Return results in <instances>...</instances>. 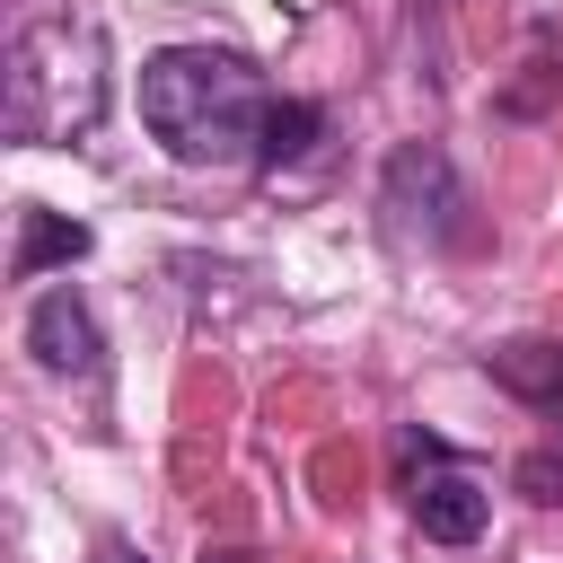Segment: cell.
<instances>
[{
  "instance_id": "1",
  "label": "cell",
  "mask_w": 563,
  "mask_h": 563,
  "mask_svg": "<svg viewBox=\"0 0 563 563\" xmlns=\"http://www.w3.org/2000/svg\"><path fill=\"white\" fill-rule=\"evenodd\" d=\"M264 114H273V88L229 44H167V53L141 62V123L185 167H238V158H255Z\"/></svg>"
},
{
  "instance_id": "2",
  "label": "cell",
  "mask_w": 563,
  "mask_h": 563,
  "mask_svg": "<svg viewBox=\"0 0 563 563\" xmlns=\"http://www.w3.org/2000/svg\"><path fill=\"white\" fill-rule=\"evenodd\" d=\"M106 97H114L106 35L70 9L18 0L9 62H0V132L26 150H62V141H88L106 123Z\"/></svg>"
},
{
  "instance_id": "3",
  "label": "cell",
  "mask_w": 563,
  "mask_h": 563,
  "mask_svg": "<svg viewBox=\"0 0 563 563\" xmlns=\"http://www.w3.org/2000/svg\"><path fill=\"white\" fill-rule=\"evenodd\" d=\"M405 510L431 545H475L484 519H493V493L431 440V431H405Z\"/></svg>"
},
{
  "instance_id": "4",
  "label": "cell",
  "mask_w": 563,
  "mask_h": 563,
  "mask_svg": "<svg viewBox=\"0 0 563 563\" xmlns=\"http://www.w3.org/2000/svg\"><path fill=\"white\" fill-rule=\"evenodd\" d=\"M378 211H387V229H396V238L449 246V238H457V211H466L449 150H440V141H405V150L387 158V176H378Z\"/></svg>"
},
{
  "instance_id": "5",
  "label": "cell",
  "mask_w": 563,
  "mask_h": 563,
  "mask_svg": "<svg viewBox=\"0 0 563 563\" xmlns=\"http://www.w3.org/2000/svg\"><path fill=\"white\" fill-rule=\"evenodd\" d=\"M26 352H35L53 378H97L106 334H97V317H88L79 290H44V299L26 308Z\"/></svg>"
},
{
  "instance_id": "6",
  "label": "cell",
  "mask_w": 563,
  "mask_h": 563,
  "mask_svg": "<svg viewBox=\"0 0 563 563\" xmlns=\"http://www.w3.org/2000/svg\"><path fill=\"white\" fill-rule=\"evenodd\" d=\"M88 246H97L88 220H62V211L26 202V211H18V246H9V282H44L53 264H79Z\"/></svg>"
},
{
  "instance_id": "7",
  "label": "cell",
  "mask_w": 563,
  "mask_h": 563,
  "mask_svg": "<svg viewBox=\"0 0 563 563\" xmlns=\"http://www.w3.org/2000/svg\"><path fill=\"white\" fill-rule=\"evenodd\" d=\"M484 369H493L510 396H528V405H554V413H563V343H545V334H519V343L484 352Z\"/></svg>"
},
{
  "instance_id": "8",
  "label": "cell",
  "mask_w": 563,
  "mask_h": 563,
  "mask_svg": "<svg viewBox=\"0 0 563 563\" xmlns=\"http://www.w3.org/2000/svg\"><path fill=\"white\" fill-rule=\"evenodd\" d=\"M317 132H325V114H317L308 97H273L264 141H255V167H290V158H308V150H317Z\"/></svg>"
},
{
  "instance_id": "9",
  "label": "cell",
  "mask_w": 563,
  "mask_h": 563,
  "mask_svg": "<svg viewBox=\"0 0 563 563\" xmlns=\"http://www.w3.org/2000/svg\"><path fill=\"white\" fill-rule=\"evenodd\" d=\"M519 493H528V501H563V457H554V449L519 457Z\"/></svg>"
},
{
  "instance_id": "10",
  "label": "cell",
  "mask_w": 563,
  "mask_h": 563,
  "mask_svg": "<svg viewBox=\"0 0 563 563\" xmlns=\"http://www.w3.org/2000/svg\"><path fill=\"white\" fill-rule=\"evenodd\" d=\"M97 563H150V554H141L132 537H106V554H97Z\"/></svg>"
},
{
  "instance_id": "11",
  "label": "cell",
  "mask_w": 563,
  "mask_h": 563,
  "mask_svg": "<svg viewBox=\"0 0 563 563\" xmlns=\"http://www.w3.org/2000/svg\"><path fill=\"white\" fill-rule=\"evenodd\" d=\"M202 563H255V554H238V545H211V554H202Z\"/></svg>"
}]
</instances>
